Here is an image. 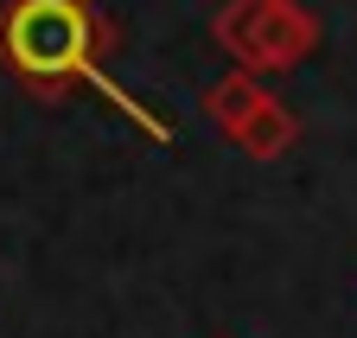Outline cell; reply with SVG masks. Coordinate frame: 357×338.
I'll return each mask as SVG.
<instances>
[{"instance_id": "cell-4", "label": "cell", "mask_w": 357, "mask_h": 338, "mask_svg": "<svg viewBox=\"0 0 357 338\" xmlns=\"http://www.w3.org/2000/svg\"><path fill=\"white\" fill-rule=\"evenodd\" d=\"M294 141H300V115H294L281 96H268V102L249 115V128H243L230 147H243L249 160H281V153H294Z\"/></svg>"}, {"instance_id": "cell-3", "label": "cell", "mask_w": 357, "mask_h": 338, "mask_svg": "<svg viewBox=\"0 0 357 338\" xmlns=\"http://www.w3.org/2000/svg\"><path fill=\"white\" fill-rule=\"evenodd\" d=\"M268 96H275V90H268L261 77H243V70H223V77L211 83V90H204V121H211V128H217L223 141H236V135L249 128V115H255V109H261Z\"/></svg>"}, {"instance_id": "cell-1", "label": "cell", "mask_w": 357, "mask_h": 338, "mask_svg": "<svg viewBox=\"0 0 357 338\" xmlns=\"http://www.w3.org/2000/svg\"><path fill=\"white\" fill-rule=\"evenodd\" d=\"M121 45V26L96 0H0V77H13L32 102H64L77 90H96L109 109H121L141 135L172 147L166 115L128 96L102 70V58Z\"/></svg>"}, {"instance_id": "cell-2", "label": "cell", "mask_w": 357, "mask_h": 338, "mask_svg": "<svg viewBox=\"0 0 357 338\" xmlns=\"http://www.w3.org/2000/svg\"><path fill=\"white\" fill-rule=\"evenodd\" d=\"M211 38L243 77H281L319 52V13L300 0H223L211 13Z\"/></svg>"}]
</instances>
